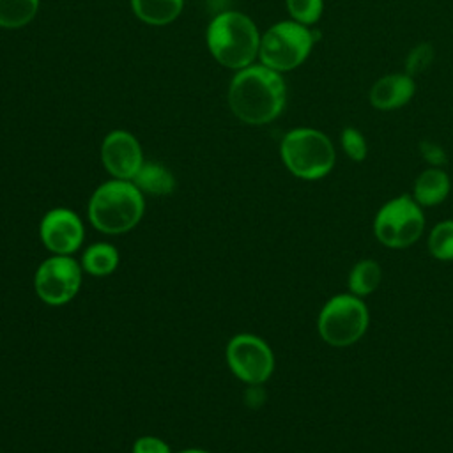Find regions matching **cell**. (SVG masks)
<instances>
[{
	"label": "cell",
	"instance_id": "obj_1",
	"mask_svg": "<svg viewBox=\"0 0 453 453\" xmlns=\"http://www.w3.org/2000/svg\"><path fill=\"white\" fill-rule=\"evenodd\" d=\"M287 104V85L281 73L264 64L239 69L228 87L232 113L251 126L269 124L281 115Z\"/></svg>",
	"mask_w": 453,
	"mask_h": 453
},
{
	"label": "cell",
	"instance_id": "obj_2",
	"mask_svg": "<svg viewBox=\"0 0 453 453\" xmlns=\"http://www.w3.org/2000/svg\"><path fill=\"white\" fill-rule=\"evenodd\" d=\"M260 34L253 19L239 11L219 12L207 28V48L225 67L239 71L255 62Z\"/></svg>",
	"mask_w": 453,
	"mask_h": 453
},
{
	"label": "cell",
	"instance_id": "obj_3",
	"mask_svg": "<svg viewBox=\"0 0 453 453\" xmlns=\"http://www.w3.org/2000/svg\"><path fill=\"white\" fill-rule=\"evenodd\" d=\"M143 207V193L133 180L113 179L90 196L88 219L104 234H124L142 219Z\"/></svg>",
	"mask_w": 453,
	"mask_h": 453
},
{
	"label": "cell",
	"instance_id": "obj_4",
	"mask_svg": "<svg viewBox=\"0 0 453 453\" xmlns=\"http://www.w3.org/2000/svg\"><path fill=\"white\" fill-rule=\"evenodd\" d=\"M280 156L287 170L304 180L326 177L336 161L331 138L315 127L290 129L281 138Z\"/></svg>",
	"mask_w": 453,
	"mask_h": 453
},
{
	"label": "cell",
	"instance_id": "obj_5",
	"mask_svg": "<svg viewBox=\"0 0 453 453\" xmlns=\"http://www.w3.org/2000/svg\"><path fill=\"white\" fill-rule=\"evenodd\" d=\"M315 37L310 27L294 19L278 21L260 37V64L273 71L287 73L299 67L311 53Z\"/></svg>",
	"mask_w": 453,
	"mask_h": 453
},
{
	"label": "cell",
	"instance_id": "obj_6",
	"mask_svg": "<svg viewBox=\"0 0 453 453\" xmlns=\"http://www.w3.org/2000/svg\"><path fill=\"white\" fill-rule=\"evenodd\" d=\"M370 315L361 297L340 294L329 299L319 313V334L331 347H349L368 329Z\"/></svg>",
	"mask_w": 453,
	"mask_h": 453
},
{
	"label": "cell",
	"instance_id": "obj_7",
	"mask_svg": "<svg viewBox=\"0 0 453 453\" xmlns=\"http://www.w3.org/2000/svg\"><path fill=\"white\" fill-rule=\"evenodd\" d=\"M425 228L423 207L409 195L386 202L373 221L375 237L388 248L402 250L414 244Z\"/></svg>",
	"mask_w": 453,
	"mask_h": 453
},
{
	"label": "cell",
	"instance_id": "obj_8",
	"mask_svg": "<svg viewBox=\"0 0 453 453\" xmlns=\"http://www.w3.org/2000/svg\"><path fill=\"white\" fill-rule=\"evenodd\" d=\"M226 363L234 375L246 384L258 386L265 382L274 370L271 347L255 334H237L228 342Z\"/></svg>",
	"mask_w": 453,
	"mask_h": 453
},
{
	"label": "cell",
	"instance_id": "obj_9",
	"mask_svg": "<svg viewBox=\"0 0 453 453\" xmlns=\"http://www.w3.org/2000/svg\"><path fill=\"white\" fill-rule=\"evenodd\" d=\"M34 285L41 301L51 306H60L78 294L81 269L69 255H53L37 267Z\"/></svg>",
	"mask_w": 453,
	"mask_h": 453
},
{
	"label": "cell",
	"instance_id": "obj_10",
	"mask_svg": "<svg viewBox=\"0 0 453 453\" xmlns=\"http://www.w3.org/2000/svg\"><path fill=\"white\" fill-rule=\"evenodd\" d=\"M101 161L115 179L133 180L143 165L142 147L131 133L115 129L101 143Z\"/></svg>",
	"mask_w": 453,
	"mask_h": 453
},
{
	"label": "cell",
	"instance_id": "obj_11",
	"mask_svg": "<svg viewBox=\"0 0 453 453\" xmlns=\"http://www.w3.org/2000/svg\"><path fill=\"white\" fill-rule=\"evenodd\" d=\"M42 244L55 255L74 253L83 241V225L69 209H51L44 214L39 226Z\"/></svg>",
	"mask_w": 453,
	"mask_h": 453
},
{
	"label": "cell",
	"instance_id": "obj_12",
	"mask_svg": "<svg viewBox=\"0 0 453 453\" xmlns=\"http://www.w3.org/2000/svg\"><path fill=\"white\" fill-rule=\"evenodd\" d=\"M416 94V81L407 73H389L373 81L368 92L370 104L379 111L405 106Z\"/></svg>",
	"mask_w": 453,
	"mask_h": 453
},
{
	"label": "cell",
	"instance_id": "obj_13",
	"mask_svg": "<svg viewBox=\"0 0 453 453\" xmlns=\"http://www.w3.org/2000/svg\"><path fill=\"white\" fill-rule=\"evenodd\" d=\"M449 189H451L449 175L442 168L430 166L418 175L414 182L412 198L421 207H434L446 200V196L449 195Z\"/></svg>",
	"mask_w": 453,
	"mask_h": 453
},
{
	"label": "cell",
	"instance_id": "obj_14",
	"mask_svg": "<svg viewBox=\"0 0 453 453\" xmlns=\"http://www.w3.org/2000/svg\"><path fill=\"white\" fill-rule=\"evenodd\" d=\"M133 182L142 193H147L152 196L170 195L175 188V179L172 172L154 161H149V163L143 161L142 168L133 177Z\"/></svg>",
	"mask_w": 453,
	"mask_h": 453
},
{
	"label": "cell",
	"instance_id": "obj_15",
	"mask_svg": "<svg viewBox=\"0 0 453 453\" xmlns=\"http://www.w3.org/2000/svg\"><path fill=\"white\" fill-rule=\"evenodd\" d=\"M184 0H131L133 12L149 25H168L180 14Z\"/></svg>",
	"mask_w": 453,
	"mask_h": 453
},
{
	"label": "cell",
	"instance_id": "obj_16",
	"mask_svg": "<svg viewBox=\"0 0 453 453\" xmlns=\"http://www.w3.org/2000/svg\"><path fill=\"white\" fill-rule=\"evenodd\" d=\"M81 265L88 274L106 276L119 265V251L106 242H96L88 246L81 257Z\"/></svg>",
	"mask_w": 453,
	"mask_h": 453
},
{
	"label": "cell",
	"instance_id": "obj_17",
	"mask_svg": "<svg viewBox=\"0 0 453 453\" xmlns=\"http://www.w3.org/2000/svg\"><path fill=\"white\" fill-rule=\"evenodd\" d=\"M382 281V269L375 260H359L349 274L350 294L363 297L370 296Z\"/></svg>",
	"mask_w": 453,
	"mask_h": 453
},
{
	"label": "cell",
	"instance_id": "obj_18",
	"mask_svg": "<svg viewBox=\"0 0 453 453\" xmlns=\"http://www.w3.org/2000/svg\"><path fill=\"white\" fill-rule=\"evenodd\" d=\"M39 9V0H0V27L21 28L28 25Z\"/></svg>",
	"mask_w": 453,
	"mask_h": 453
},
{
	"label": "cell",
	"instance_id": "obj_19",
	"mask_svg": "<svg viewBox=\"0 0 453 453\" xmlns=\"http://www.w3.org/2000/svg\"><path fill=\"white\" fill-rule=\"evenodd\" d=\"M428 250L437 260H453V219L441 221L432 228Z\"/></svg>",
	"mask_w": 453,
	"mask_h": 453
},
{
	"label": "cell",
	"instance_id": "obj_20",
	"mask_svg": "<svg viewBox=\"0 0 453 453\" xmlns=\"http://www.w3.org/2000/svg\"><path fill=\"white\" fill-rule=\"evenodd\" d=\"M290 19L311 27L315 25L324 12V0H285Z\"/></svg>",
	"mask_w": 453,
	"mask_h": 453
},
{
	"label": "cell",
	"instance_id": "obj_21",
	"mask_svg": "<svg viewBox=\"0 0 453 453\" xmlns=\"http://www.w3.org/2000/svg\"><path fill=\"white\" fill-rule=\"evenodd\" d=\"M340 143H342V149H343L345 156L350 161L361 163V161L366 159V156H368V142H366L365 134L357 127L345 126L342 129V133H340Z\"/></svg>",
	"mask_w": 453,
	"mask_h": 453
},
{
	"label": "cell",
	"instance_id": "obj_22",
	"mask_svg": "<svg viewBox=\"0 0 453 453\" xmlns=\"http://www.w3.org/2000/svg\"><path fill=\"white\" fill-rule=\"evenodd\" d=\"M432 60H434V46L430 42H419L405 57L403 73H407L409 76L414 78L416 74L426 71L430 67Z\"/></svg>",
	"mask_w": 453,
	"mask_h": 453
},
{
	"label": "cell",
	"instance_id": "obj_23",
	"mask_svg": "<svg viewBox=\"0 0 453 453\" xmlns=\"http://www.w3.org/2000/svg\"><path fill=\"white\" fill-rule=\"evenodd\" d=\"M133 453H172V451L165 441L152 435H143L136 439L133 446Z\"/></svg>",
	"mask_w": 453,
	"mask_h": 453
},
{
	"label": "cell",
	"instance_id": "obj_24",
	"mask_svg": "<svg viewBox=\"0 0 453 453\" xmlns=\"http://www.w3.org/2000/svg\"><path fill=\"white\" fill-rule=\"evenodd\" d=\"M419 149H421L423 159H426L432 166L441 168L446 163V152L442 150L441 145H437L434 142H421Z\"/></svg>",
	"mask_w": 453,
	"mask_h": 453
},
{
	"label": "cell",
	"instance_id": "obj_25",
	"mask_svg": "<svg viewBox=\"0 0 453 453\" xmlns=\"http://www.w3.org/2000/svg\"><path fill=\"white\" fill-rule=\"evenodd\" d=\"M180 453H209V451H203V449H184Z\"/></svg>",
	"mask_w": 453,
	"mask_h": 453
}]
</instances>
